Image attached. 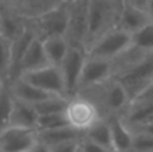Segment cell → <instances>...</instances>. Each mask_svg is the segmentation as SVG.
<instances>
[{
	"label": "cell",
	"mask_w": 153,
	"mask_h": 152,
	"mask_svg": "<svg viewBox=\"0 0 153 152\" xmlns=\"http://www.w3.org/2000/svg\"><path fill=\"white\" fill-rule=\"evenodd\" d=\"M130 48H133L132 34L120 27H113L89 46L87 55L114 61Z\"/></svg>",
	"instance_id": "obj_1"
},
{
	"label": "cell",
	"mask_w": 153,
	"mask_h": 152,
	"mask_svg": "<svg viewBox=\"0 0 153 152\" xmlns=\"http://www.w3.org/2000/svg\"><path fill=\"white\" fill-rule=\"evenodd\" d=\"M116 16L114 0H90L89 4V20H87V39L86 43L91 45L95 39L105 34Z\"/></svg>",
	"instance_id": "obj_2"
},
{
	"label": "cell",
	"mask_w": 153,
	"mask_h": 152,
	"mask_svg": "<svg viewBox=\"0 0 153 152\" xmlns=\"http://www.w3.org/2000/svg\"><path fill=\"white\" fill-rule=\"evenodd\" d=\"M118 81H121L122 85L126 88L130 98H134L153 81V53H145L143 58L130 65V67L125 70Z\"/></svg>",
	"instance_id": "obj_3"
},
{
	"label": "cell",
	"mask_w": 153,
	"mask_h": 152,
	"mask_svg": "<svg viewBox=\"0 0 153 152\" xmlns=\"http://www.w3.org/2000/svg\"><path fill=\"white\" fill-rule=\"evenodd\" d=\"M39 143V132L36 128L5 125L0 133L1 152H27Z\"/></svg>",
	"instance_id": "obj_4"
},
{
	"label": "cell",
	"mask_w": 153,
	"mask_h": 152,
	"mask_svg": "<svg viewBox=\"0 0 153 152\" xmlns=\"http://www.w3.org/2000/svg\"><path fill=\"white\" fill-rule=\"evenodd\" d=\"M36 35L40 39L50 37H67L70 28V8L55 7L36 19Z\"/></svg>",
	"instance_id": "obj_5"
},
{
	"label": "cell",
	"mask_w": 153,
	"mask_h": 152,
	"mask_svg": "<svg viewBox=\"0 0 153 152\" xmlns=\"http://www.w3.org/2000/svg\"><path fill=\"white\" fill-rule=\"evenodd\" d=\"M86 58H87V51H85L81 46L71 45L66 58L63 59V62L59 66L65 78V85H66V92L69 98L75 97L76 92L79 89Z\"/></svg>",
	"instance_id": "obj_6"
},
{
	"label": "cell",
	"mask_w": 153,
	"mask_h": 152,
	"mask_svg": "<svg viewBox=\"0 0 153 152\" xmlns=\"http://www.w3.org/2000/svg\"><path fill=\"white\" fill-rule=\"evenodd\" d=\"M27 80L28 82L34 83L39 89L47 92L54 96H66V85H65V78L62 74V70L59 66L55 65H48L42 69L34 70V72H28L24 74L19 75Z\"/></svg>",
	"instance_id": "obj_7"
},
{
	"label": "cell",
	"mask_w": 153,
	"mask_h": 152,
	"mask_svg": "<svg viewBox=\"0 0 153 152\" xmlns=\"http://www.w3.org/2000/svg\"><path fill=\"white\" fill-rule=\"evenodd\" d=\"M66 115L71 127L85 132L100 120V112L94 102L85 97H73L69 100Z\"/></svg>",
	"instance_id": "obj_8"
},
{
	"label": "cell",
	"mask_w": 153,
	"mask_h": 152,
	"mask_svg": "<svg viewBox=\"0 0 153 152\" xmlns=\"http://www.w3.org/2000/svg\"><path fill=\"white\" fill-rule=\"evenodd\" d=\"M111 62L113 61L87 55L86 61H85L83 72H82L79 89L86 88V86L90 88V86L102 85L103 82H106L111 75V70H113Z\"/></svg>",
	"instance_id": "obj_9"
},
{
	"label": "cell",
	"mask_w": 153,
	"mask_h": 152,
	"mask_svg": "<svg viewBox=\"0 0 153 152\" xmlns=\"http://www.w3.org/2000/svg\"><path fill=\"white\" fill-rule=\"evenodd\" d=\"M50 61L47 58V54L45 50V45H43V40L39 37H35L31 40V43L28 45V47L26 48V51L23 53L22 58L18 62V70L19 73L24 74V73L28 72H34V70L42 69L45 66H48Z\"/></svg>",
	"instance_id": "obj_10"
},
{
	"label": "cell",
	"mask_w": 153,
	"mask_h": 152,
	"mask_svg": "<svg viewBox=\"0 0 153 152\" xmlns=\"http://www.w3.org/2000/svg\"><path fill=\"white\" fill-rule=\"evenodd\" d=\"M149 22H152V18L148 10L124 1L118 15V26L117 27L133 34Z\"/></svg>",
	"instance_id": "obj_11"
},
{
	"label": "cell",
	"mask_w": 153,
	"mask_h": 152,
	"mask_svg": "<svg viewBox=\"0 0 153 152\" xmlns=\"http://www.w3.org/2000/svg\"><path fill=\"white\" fill-rule=\"evenodd\" d=\"M111 129V145L114 152H132L134 131L121 117H111L109 120Z\"/></svg>",
	"instance_id": "obj_12"
},
{
	"label": "cell",
	"mask_w": 153,
	"mask_h": 152,
	"mask_svg": "<svg viewBox=\"0 0 153 152\" xmlns=\"http://www.w3.org/2000/svg\"><path fill=\"white\" fill-rule=\"evenodd\" d=\"M38 118H39V115H38V112H36L34 105L15 98V104H13L12 112H11L10 118H8L5 125L36 128Z\"/></svg>",
	"instance_id": "obj_13"
},
{
	"label": "cell",
	"mask_w": 153,
	"mask_h": 152,
	"mask_svg": "<svg viewBox=\"0 0 153 152\" xmlns=\"http://www.w3.org/2000/svg\"><path fill=\"white\" fill-rule=\"evenodd\" d=\"M11 92L15 96V98L20 100V101L28 102L31 105H36L39 102L45 101L46 98L54 96V94H50L47 92L39 89L38 86H35L34 83L28 82L27 80H24L23 77H19L15 82L12 83V88H11Z\"/></svg>",
	"instance_id": "obj_14"
},
{
	"label": "cell",
	"mask_w": 153,
	"mask_h": 152,
	"mask_svg": "<svg viewBox=\"0 0 153 152\" xmlns=\"http://www.w3.org/2000/svg\"><path fill=\"white\" fill-rule=\"evenodd\" d=\"M124 120L133 131L149 125L153 123V102H130Z\"/></svg>",
	"instance_id": "obj_15"
},
{
	"label": "cell",
	"mask_w": 153,
	"mask_h": 152,
	"mask_svg": "<svg viewBox=\"0 0 153 152\" xmlns=\"http://www.w3.org/2000/svg\"><path fill=\"white\" fill-rule=\"evenodd\" d=\"M103 98H105L106 107L111 110H120L128 108L132 102L130 94L128 93L126 88L118 80L113 81L108 85L105 94H103Z\"/></svg>",
	"instance_id": "obj_16"
},
{
	"label": "cell",
	"mask_w": 153,
	"mask_h": 152,
	"mask_svg": "<svg viewBox=\"0 0 153 152\" xmlns=\"http://www.w3.org/2000/svg\"><path fill=\"white\" fill-rule=\"evenodd\" d=\"M83 136H85V132L79 131V129H76L71 125H66V127H62V128L51 129V131L39 132V142L51 147V145L70 142V140H81L83 139Z\"/></svg>",
	"instance_id": "obj_17"
},
{
	"label": "cell",
	"mask_w": 153,
	"mask_h": 152,
	"mask_svg": "<svg viewBox=\"0 0 153 152\" xmlns=\"http://www.w3.org/2000/svg\"><path fill=\"white\" fill-rule=\"evenodd\" d=\"M42 40H43V45H45V50L50 63L55 65V66H61V63L66 58L67 53H69L70 47H71V43H70L69 38L50 37Z\"/></svg>",
	"instance_id": "obj_18"
},
{
	"label": "cell",
	"mask_w": 153,
	"mask_h": 152,
	"mask_svg": "<svg viewBox=\"0 0 153 152\" xmlns=\"http://www.w3.org/2000/svg\"><path fill=\"white\" fill-rule=\"evenodd\" d=\"M85 139L91 140V142L101 144L103 147H108L113 150L111 145V129H110V123L105 120H98L93 127H90L87 131H85Z\"/></svg>",
	"instance_id": "obj_19"
},
{
	"label": "cell",
	"mask_w": 153,
	"mask_h": 152,
	"mask_svg": "<svg viewBox=\"0 0 153 152\" xmlns=\"http://www.w3.org/2000/svg\"><path fill=\"white\" fill-rule=\"evenodd\" d=\"M132 46L143 53H153V20L133 32Z\"/></svg>",
	"instance_id": "obj_20"
},
{
	"label": "cell",
	"mask_w": 153,
	"mask_h": 152,
	"mask_svg": "<svg viewBox=\"0 0 153 152\" xmlns=\"http://www.w3.org/2000/svg\"><path fill=\"white\" fill-rule=\"evenodd\" d=\"M69 97L66 96H51L46 98L45 101L34 105L38 115H50V113H59L66 112L69 105Z\"/></svg>",
	"instance_id": "obj_21"
},
{
	"label": "cell",
	"mask_w": 153,
	"mask_h": 152,
	"mask_svg": "<svg viewBox=\"0 0 153 152\" xmlns=\"http://www.w3.org/2000/svg\"><path fill=\"white\" fill-rule=\"evenodd\" d=\"M66 125H70L66 112L50 113V115L39 116L36 129L38 132H43V131H51V129L62 128V127H66Z\"/></svg>",
	"instance_id": "obj_22"
},
{
	"label": "cell",
	"mask_w": 153,
	"mask_h": 152,
	"mask_svg": "<svg viewBox=\"0 0 153 152\" xmlns=\"http://www.w3.org/2000/svg\"><path fill=\"white\" fill-rule=\"evenodd\" d=\"M24 27L19 24V22L12 16H4L1 23L3 39H7L10 42H15L19 37L24 32Z\"/></svg>",
	"instance_id": "obj_23"
},
{
	"label": "cell",
	"mask_w": 153,
	"mask_h": 152,
	"mask_svg": "<svg viewBox=\"0 0 153 152\" xmlns=\"http://www.w3.org/2000/svg\"><path fill=\"white\" fill-rule=\"evenodd\" d=\"M132 152H153V135L145 131H134Z\"/></svg>",
	"instance_id": "obj_24"
},
{
	"label": "cell",
	"mask_w": 153,
	"mask_h": 152,
	"mask_svg": "<svg viewBox=\"0 0 153 152\" xmlns=\"http://www.w3.org/2000/svg\"><path fill=\"white\" fill-rule=\"evenodd\" d=\"M81 140H70V142L59 143V144L51 145V152H81Z\"/></svg>",
	"instance_id": "obj_25"
},
{
	"label": "cell",
	"mask_w": 153,
	"mask_h": 152,
	"mask_svg": "<svg viewBox=\"0 0 153 152\" xmlns=\"http://www.w3.org/2000/svg\"><path fill=\"white\" fill-rule=\"evenodd\" d=\"M81 152H114V151L83 137L81 142Z\"/></svg>",
	"instance_id": "obj_26"
},
{
	"label": "cell",
	"mask_w": 153,
	"mask_h": 152,
	"mask_svg": "<svg viewBox=\"0 0 153 152\" xmlns=\"http://www.w3.org/2000/svg\"><path fill=\"white\" fill-rule=\"evenodd\" d=\"M132 102H153V81L132 100Z\"/></svg>",
	"instance_id": "obj_27"
},
{
	"label": "cell",
	"mask_w": 153,
	"mask_h": 152,
	"mask_svg": "<svg viewBox=\"0 0 153 152\" xmlns=\"http://www.w3.org/2000/svg\"><path fill=\"white\" fill-rule=\"evenodd\" d=\"M124 1L130 3V4H133V5H137V7H141V8H145V10H148L149 0H124Z\"/></svg>",
	"instance_id": "obj_28"
},
{
	"label": "cell",
	"mask_w": 153,
	"mask_h": 152,
	"mask_svg": "<svg viewBox=\"0 0 153 152\" xmlns=\"http://www.w3.org/2000/svg\"><path fill=\"white\" fill-rule=\"evenodd\" d=\"M34 151L35 152H51L50 147H48V145H46V144H43L42 142H39L36 145H35Z\"/></svg>",
	"instance_id": "obj_29"
},
{
	"label": "cell",
	"mask_w": 153,
	"mask_h": 152,
	"mask_svg": "<svg viewBox=\"0 0 153 152\" xmlns=\"http://www.w3.org/2000/svg\"><path fill=\"white\" fill-rule=\"evenodd\" d=\"M137 131H145V132H149V133L153 135V123H151L149 125L144 127V128H141V129H137Z\"/></svg>",
	"instance_id": "obj_30"
},
{
	"label": "cell",
	"mask_w": 153,
	"mask_h": 152,
	"mask_svg": "<svg viewBox=\"0 0 153 152\" xmlns=\"http://www.w3.org/2000/svg\"><path fill=\"white\" fill-rule=\"evenodd\" d=\"M148 12L153 20V0H149V3H148Z\"/></svg>",
	"instance_id": "obj_31"
},
{
	"label": "cell",
	"mask_w": 153,
	"mask_h": 152,
	"mask_svg": "<svg viewBox=\"0 0 153 152\" xmlns=\"http://www.w3.org/2000/svg\"><path fill=\"white\" fill-rule=\"evenodd\" d=\"M27 152H35V151H34V150H31V151H27Z\"/></svg>",
	"instance_id": "obj_32"
}]
</instances>
